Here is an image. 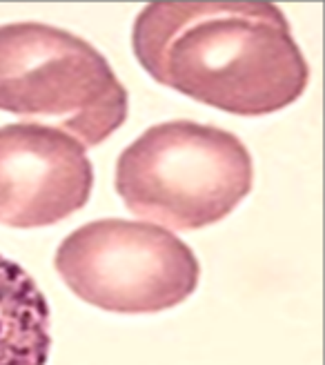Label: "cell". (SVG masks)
I'll use <instances>...</instances> for the list:
<instances>
[{
    "instance_id": "6da1fadb",
    "label": "cell",
    "mask_w": 325,
    "mask_h": 365,
    "mask_svg": "<svg viewBox=\"0 0 325 365\" xmlns=\"http://www.w3.org/2000/svg\"><path fill=\"white\" fill-rule=\"evenodd\" d=\"M134 56L183 96L237 116H265L303 96L310 67L272 3L174 0L140 9Z\"/></svg>"
},
{
    "instance_id": "7a4b0ae2",
    "label": "cell",
    "mask_w": 325,
    "mask_h": 365,
    "mask_svg": "<svg viewBox=\"0 0 325 365\" xmlns=\"http://www.w3.org/2000/svg\"><path fill=\"white\" fill-rule=\"evenodd\" d=\"M252 185L254 163L241 138L194 120L150 127L116 163V192L125 207L176 232L223 221Z\"/></svg>"
},
{
    "instance_id": "3957f363",
    "label": "cell",
    "mask_w": 325,
    "mask_h": 365,
    "mask_svg": "<svg viewBox=\"0 0 325 365\" xmlns=\"http://www.w3.org/2000/svg\"><path fill=\"white\" fill-rule=\"evenodd\" d=\"M0 109L94 148L128 120L130 96L81 36L41 23L0 27Z\"/></svg>"
},
{
    "instance_id": "277c9868",
    "label": "cell",
    "mask_w": 325,
    "mask_h": 365,
    "mask_svg": "<svg viewBox=\"0 0 325 365\" xmlns=\"http://www.w3.org/2000/svg\"><path fill=\"white\" fill-rule=\"evenodd\" d=\"M53 267L81 301L116 314L176 307L201 279L187 243L160 225L125 218H100L67 234Z\"/></svg>"
},
{
    "instance_id": "5b68a950",
    "label": "cell",
    "mask_w": 325,
    "mask_h": 365,
    "mask_svg": "<svg viewBox=\"0 0 325 365\" xmlns=\"http://www.w3.org/2000/svg\"><path fill=\"white\" fill-rule=\"evenodd\" d=\"M94 168L85 148L36 123L0 127V225L47 227L87 205Z\"/></svg>"
},
{
    "instance_id": "8992f818",
    "label": "cell",
    "mask_w": 325,
    "mask_h": 365,
    "mask_svg": "<svg viewBox=\"0 0 325 365\" xmlns=\"http://www.w3.org/2000/svg\"><path fill=\"white\" fill-rule=\"evenodd\" d=\"M49 348L45 294L27 269L0 254V365H45Z\"/></svg>"
}]
</instances>
